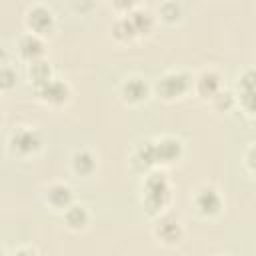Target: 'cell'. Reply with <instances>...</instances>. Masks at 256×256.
<instances>
[{"instance_id": "1", "label": "cell", "mask_w": 256, "mask_h": 256, "mask_svg": "<svg viewBox=\"0 0 256 256\" xmlns=\"http://www.w3.org/2000/svg\"><path fill=\"white\" fill-rule=\"evenodd\" d=\"M168 196V184L162 174H152L146 182V206L150 210H156L164 204Z\"/></svg>"}, {"instance_id": "2", "label": "cell", "mask_w": 256, "mask_h": 256, "mask_svg": "<svg viewBox=\"0 0 256 256\" xmlns=\"http://www.w3.org/2000/svg\"><path fill=\"white\" fill-rule=\"evenodd\" d=\"M186 86H188V76H184V74H168L158 84V88L164 96H176V94L184 92Z\"/></svg>"}, {"instance_id": "3", "label": "cell", "mask_w": 256, "mask_h": 256, "mask_svg": "<svg viewBox=\"0 0 256 256\" xmlns=\"http://www.w3.org/2000/svg\"><path fill=\"white\" fill-rule=\"evenodd\" d=\"M12 142H14V146H16L18 150H22V152H30V150L38 148V144H40L38 136H36L32 130H20V132H16L14 138H12Z\"/></svg>"}, {"instance_id": "4", "label": "cell", "mask_w": 256, "mask_h": 256, "mask_svg": "<svg viewBox=\"0 0 256 256\" xmlns=\"http://www.w3.org/2000/svg\"><path fill=\"white\" fill-rule=\"evenodd\" d=\"M178 152H180V142H178V140L166 138V140L154 144V156H156V160H158V158H162V160H172V158L178 156Z\"/></svg>"}, {"instance_id": "5", "label": "cell", "mask_w": 256, "mask_h": 256, "mask_svg": "<svg viewBox=\"0 0 256 256\" xmlns=\"http://www.w3.org/2000/svg\"><path fill=\"white\" fill-rule=\"evenodd\" d=\"M68 94V88L66 84L58 82V80H48L46 84H42V96L48 98V100H54V102H60L64 100Z\"/></svg>"}, {"instance_id": "6", "label": "cell", "mask_w": 256, "mask_h": 256, "mask_svg": "<svg viewBox=\"0 0 256 256\" xmlns=\"http://www.w3.org/2000/svg\"><path fill=\"white\" fill-rule=\"evenodd\" d=\"M198 206L202 208V212H210L212 214V212H216L220 208V198L212 188H206L198 196Z\"/></svg>"}, {"instance_id": "7", "label": "cell", "mask_w": 256, "mask_h": 256, "mask_svg": "<svg viewBox=\"0 0 256 256\" xmlns=\"http://www.w3.org/2000/svg\"><path fill=\"white\" fill-rule=\"evenodd\" d=\"M70 188L68 186H64V184H54L50 190H48V198H50V202L52 204H56V206H64V204H68L70 202Z\"/></svg>"}, {"instance_id": "8", "label": "cell", "mask_w": 256, "mask_h": 256, "mask_svg": "<svg viewBox=\"0 0 256 256\" xmlns=\"http://www.w3.org/2000/svg\"><path fill=\"white\" fill-rule=\"evenodd\" d=\"M50 22H52V16H50V12H48L46 8L36 6V8L30 10V24H32L34 28L42 30V28L50 26Z\"/></svg>"}, {"instance_id": "9", "label": "cell", "mask_w": 256, "mask_h": 256, "mask_svg": "<svg viewBox=\"0 0 256 256\" xmlns=\"http://www.w3.org/2000/svg\"><path fill=\"white\" fill-rule=\"evenodd\" d=\"M124 94L130 100H140V98L146 96V84L142 80H138V78H132V80H128L124 84Z\"/></svg>"}, {"instance_id": "10", "label": "cell", "mask_w": 256, "mask_h": 256, "mask_svg": "<svg viewBox=\"0 0 256 256\" xmlns=\"http://www.w3.org/2000/svg\"><path fill=\"white\" fill-rule=\"evenodd\" d=\"M20 48L24 56H38L42 52V42L36 36H24L20 42Z\"/></svg>"}, {"instance_id": "11", "label": "cell", "mask_w": 256, "mask_h": 256, "mask_svg": "<svg viewBox=\"0 0 256 256\" xmlns=\"http://www.w3.org/2000/svg\"><path fill=\"white\" fill-rule=\"evenodd\" d=\"M198 88H200L202 94H212L218 88V76L212 74V72H204L198 80Z\"/></svg>"}, {"instance_id": "12", "label": "cell", "mask_w": 256, "mask_h": 256, "mask_svg": "<svg viewBox=\"0 0 256 256\" xmlns=\"http://www.w3.org/2000/svg\"><path fill=\"white\" fill-rule=\"evenodd\" d=\"M30 74H32V78L38 84H46L48 82V76H50V68H48L46 62H36V64H32Z\"/></svg>"}, {"instance_id": "13", "label": "cell", "mask_w": 256, "mask_h": 256, "mask_svg": "<svg viewBox=\"0 0 256 256\" xmlns=\"http://www.w3.org/2000/svg\"><path fill=\"white\" fill-rule=\"evenodd\" d=\"M66 220H68L70 226H82L86 222V210L82 206H72L66 212Z\"/></svg>"}, {"instance_id": "14", "label": "cell", "mask_w": 256, "mask_h": 256, "mask_svg": "<svg viewBox=\"0 0 256 256\" xmlns=\"http://www.w3.org/2000/svg\"><path fill=\"white\" fill-rule=\"evenodd\" d=\"M178 232H180V228H178V222H174V220H164L158 228V234L166 240H174L178 236Z\"/></svg>"}, {"instance_id": "15", "label": "cell", "mask_w": 256, "mask_h": 256, "mask_svg": "<svg viewBox=\"0 0 256 256\" xmlns=\"http://www.w3.org/2000/svg\"><path fill=\"white\" fill-rule=\"evenodd\" d=\"M74 164H76V168H78L80 172H88V170H92L94 160H92V156H90L88 152H80V154L74 156Z\"/></svg>"}, {"instance_id": "16", "label": "cell", "mask_w": 256, "mask_h": 256, "mask_svg": "<svg viewBox=\"0 0 256 256\" xmlns=\"http://www.w3.org/2000/svg\"><path fill=\"white\" fill-rule=\"evenodd\" d=\"M130 22H132V26H134V30H136V28L148 26V24H150V16H148L146 12H136V14L130 18Z\"/></svg>"}, {"instance_id": "17", "label": "cell", "mask_w": 256, "mask_h": 256, "mask_svg": "<svg viewBox=\"0 0 256 256\" xmlns=\"http://www.w3.org/2000/svg\"><path fill=\"white\" fill-rule=\"evenodd\" d=\"M12 84H14V72L8 70V68H2V70H0V86L8 88V86H12Z\"/></svg>"}, {"instance_id": "18", "label": "cell", "mask_w": 256, "mask_h": 256, "mask_svg": "<svg viewBox=\"0 0 256 256\" xmlns=\"http://www.w3.org/2000/svg\"><path fill=\"white\" fill-rule=\"evenodd\" d=\"M116 32H118V34H132V32H134V26H132V22L126 18V20H122V22L116 24Z\"/></svg>"}, {"instance_id": "19", "label": "cell", "mask_w": 256, "mask_h": 256, "mask_svg": "<svg viewBox=\"0 0 256 256\" xmlns=\"http://www.w3.org/2000/svg\"><path fill=\"white\" fill-rule=\"evenodd\" d=\"M16 256H34V254H32V252H26V250H22V252H18Z\"/></svg>"}, {"instance_id": "20", "label": "cell", "mask_w": 256, "mask_h": 256, "mask_svg": "<svg viewBox=\"0 0 256 256\" xmlns=\"http://www.w3.org/2000/svg\"><path fill=\"white\" fill-rule=\"evenodd\" d=\"M0 58H2V48H0Z\"/></svg>"}, {"instance_id": "21", "label": "cell", "mask_w": 256, "mask_h": 256, "mask_svg": "<svg viewBox=\"0 0 256 256\" xmlns=\"http://www.w3.org/2000/svg\"><path fill=\"white\" fill-rule=\"evenodd\" d=\"M0 256H4V254H2V250H0Z\"/></svg>"}]
</instances>
